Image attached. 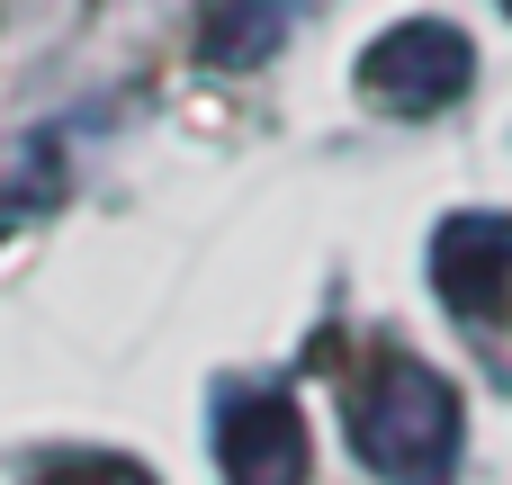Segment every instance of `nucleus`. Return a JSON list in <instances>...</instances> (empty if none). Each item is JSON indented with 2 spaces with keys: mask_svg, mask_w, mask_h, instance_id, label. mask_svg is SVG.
Here are the masks:
<instances>
[{
  "mask_svg": "<svg viewBox=\"0 0 512 485\" xmlns=\"http://www.w3.org/2000/svg\"><path fill=\"white\" fill-rule=\"evenodd\" d=\"M351 450L396 485H441L459 459V387L414 351H378V369L351 387Z\"/></svg>",
  "mask_w": 512,
  "mask_h": 485,
  "instance_id": "f257e3e1",
  "label": "nucleus"
},
{
  "mask_svg": "<svg viewBox=\"0 0 512 485\" xmlns=\"http://www.w3.org/2000/svg\"><path fill=\"white\" fill-rule=\"evenodd\" d=\"M468 81H477V54H468V36L441 27V18H405V27H387V36L360 54V90H369L378 108H396V117H432V108H450Z\"/></svg>",
  "mask_w": 512,
  "mask_h": 485,
  "instance_id": "f03ea898",
  "label": "nucleus"
},
{
  "mask_svg": "<svg viewBox=\"0 0 512 485\" xmlns=\"http://www.w3.org/2000/svg\"><path fill=\"white\" fill-rule=\"evenodd\" d=\"M216 459L234 485H306V414L270 387L216 405Z\"/></svg>",
  "mask_w": 512,
  "mask_h": 485,
  "instance_id": "7ed1b4c3",
  "label": "nucleus"
},
{
  "mask_svg": "<svg viewBox=\"0 0 512 485\" xmlns=\"http://www.w3.org/2000/svg\"><path fill=\"white\" fill-rule=\"evenodd\" d=\"M432 288L468 324H495L512 306V216H450L432 234Z\"/></svg>",
  "mask_w": 512,
  "mask_h": 485,
  "instance_id": "20e7f679",
  "label": "nucleus"
},
{
  "mask_svg": "<svg viewBox=\"0 0 512 485\" xmlns=\"http://www.w3.org/2000/svg\"><path fill=\"white\" fill-rule=\"evenodd\" d=\"M288 36V0H207V18H198V54L207 63H261L270 45Z\"/></svg>",
  "mask_w": 512,
  "mask_h": 485,
  "instance_id": "39448f33",
  "label": "nucleus"
},
{
  "mask_svg": "<svg viewBox=\"0 0 512 485\" xmlns=\"http://www.w3.org/2000/svg\"><path fill=\"white\" fill-rule=\"evenodd\" d=\"M54 198H63V162H54V144H45V135L9 144V153H0V234H18V225L45 216Z\"/></svg>",
  "mask_w": 512,
  "mask_h": 485,
  "instance_id": "423d86ee",
  "label": "nucleus"
},
{
  "mask_svg": "<svg viewBox=\"0 0 512 485\" xmlns=\"http://www.w3.org/2000/svg\"><path fill=\"white\" fill-rule=\"evenodd\" d=\"M36 485H153L135 459H108V450H81V459H45Z\"/></svg>",
  "mask_w": 512,
  "mask_h": 485,
  "instance_id": "0eeeda50",
  "label": "nucleus"
},
{
  "mask_svg": "<svg viewBox=\"0 0 512 485\" xmlns=\"http://www.w3.org/2000/svg\"><path fill=\"white\" fill-rule=\"evenodd\" d=\"M504 9H512V0H504Z\"/></svg>",
  "mask_w": 512,
  "mask_h": 485,
  "instance_id": "6e6552de",
  "label": "nucleus"
}]
</instances>
